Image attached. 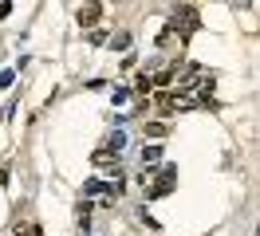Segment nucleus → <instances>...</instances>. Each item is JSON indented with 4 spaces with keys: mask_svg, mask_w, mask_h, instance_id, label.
<instances>
[{
    "mask_svg": "<svg viewBox=\"0 0 260 236\" xmlns=\"http://www.w3.org/2000/svg\"><path fill=\"white\" fill-rule=\"evenodd\" d=\"M126 98H130V87H114V107H122Z\"/></svg>",
    "mask_w": 260,
    "mask_h": 236,
    "instance_id": "9b49d317",
    "label": "nucleus"
},
{
    "mask_svg": "<svg viewBox=\"0 0 260 236\" xmlns=\"http://www.w3.org/2000/svg\"><path fill=\"white\" fill-rule=\"evenodd\" d=\"M12 79H16V71H0V87H12Z\"/></svg>",
    "mask_w": 260,
    "mask_h": 236,
    "instance_id": "4468645a",
    "label": "nucleus"
},
{
    "mask_svg": "<svg viewBox=\"0 0 260 236\" xmlns=\"http://www.w3.org/2000/svg\"><path fill=\"white\" fill-rule=\"evenodd\" d=\"M75 213H79V217H75V220H79V228L87 232V228H91V201H79V209H75Z\"/></svg>",
    "mask_w": 260,
    "mask_h": 236,
    "instance_id": "9d476101",
    "label": "nucleus"
},
{
    "mask_svg": "<svg viewBox=\"0 0 260 236\" xmlns=\"http://www.w3.org/2000/svg\"><path fill=\"white\" fill-rule=\"evenodd\" d=\"M83 193H87V197H99V193H107V197H111V185H107V181H99V177H91V181L83 185ZM111 201H114V197H111Z\"/></svg>",
    "mask_w": 260,
    "mask_h": 236,
    "instance_id": "0eeeda50",
    "label": "nucleus"
},
{
    "mask_svg": "<svg viewBox=\"0 0 260 236\" xmlns=\"http://www.w3.org/2000/svg\"><path fill=\"white\" fill-rule=\"evenodd\" d=\"M87 40H91V44H107V31H103V28H95L91 36H87Z\"/></svg>",
    "mask_w": 260,
    "mask_h": 236,
    "instance_id": "ddd939ff",
    "label": "nucleus"
},
{
    "mask_svg": "<svg viewBox=\"0 0 260 236\" xmlns=\"http://www.w3.org/2000/svg\"><path fill=\"white\" fill-rule=\"evenodd\" d=\"M178 185V165H162V173L154 177V185H146V201H158V197H170Z\"/></svg>",
    "mask_w": 260,
    "mask_h": 236,
    "instance_id": "f03ea898",
    "label": "nucleus"
},
{
    "mask_svg": "<svg viewBox=\"0 0 260 236\" xmlns=\"http://www.w3.org/2000/svg\"><path fill=\"white\" fill-rule=\"evenodd\" d=\"M197 24H201V12H197L193 4H181V8H174V20H170L166 28H170V31H178L181 40H189V36L197 31Z\"/></svg>",
    "mask_w": 260,
    "mask_h": 236,
    "instance_id": "f257e3e1",
    "label": "nucleus"
},
{
    "mask_svg": "<svg viewBox=\"0 0 260 236\" xmlns=\"http://www.w3.org/2000/svg\"><path fill=\"white\" fill-rule=\"evenodd\" d=\"M150 87H154V79H150L146 71H142V75L134 79V87H130V91H134V94H142V98H146V94H150Z\"/></svg>",
    "mask_w": 260,
    "mask_h": 236,
    "instance_id": "1a4fd4ad",
    "label": "nucleus"
},
{
    "mask_svg": "<svg viewBox=\"0 0 260 236\" xmlns=\"http://www.w3.org/2000/svg\"><path fill=\"white\" fill-rule=\"evenodd\" d=\"M158 161H162V146H158V142L142 146V170H146V165H158Z\"/></svg>",
    "mask_w": 260,
    "mask_h": 236,
    "instance_id": "39448f33",
    "label": "nucleus"
},
{
    "mask_svg": "<svg viewBox=\"0 0 260 236\" xmlns=\"http://www.w3.org/2000/svg\"><path fill=\"white\" fill-rule=\"evenodd\" d=\"M75 20H79V28H91V31H95V24L103 20V4H87V8H79Z\"/></svg>",
    "mask_w": 260,
    "mask_h": 236,
    "instance_id": "7ed1b4c3",
    "label": "nucleus"
},
{
    "mask_svg": "<svg viewBox=\"0 0 260 236\" xmlns=\"http://www.w3.org/2000/svg\"><path fill=\"white\" fill-rule=\"evenodd\" d=\"M107 47H111V51H126V47H130V31H114V36H107Z\"/></svg>",
    "mask_w": 260,
    "mask_h": 236,
    "instance_id": "6e6552de",
    "label": "nucleus"
},
{
    "mask_svg": "<svg viewBox=\"0 0 260 236\" xmlns=\"http://www.w3.org/2000/svg\"><path fill=\"white\" fill-rule=\"evenodd\" d=\"M122 146H126V130H111V138H107V146H103V150H111V154L122 157Z\"/></svg>",
    "mask_w": 260,
    "mask_h": 236,
    "instance_id": "423d86ee",
    "label": "nucleus"
},
{
    "mask_svg": "<svg viewBox=\"0 0 260 236\" xmlns=\"http://www.w3.org/2000/svg\"><path fill=\"white\" fill-rule=\"evenodd\" d=\"M146 134H150V138H166V126H162V122H150Z\"/></svg>",
    "mask_w": 260,
    "mask_h": 236,
    "instance_id": "f8f14e48",
    "label": "nucleus"
},
{
    "mask_svg": "<svg viewBox=\"0 0 260 236\" xmlns=\"http://www.w3.org/2000/svg\"><path fill=\"white\" fill-rule=\"evenodd\" d=\"M91 161H95V165H111L114 173H118V165H122V157L111 154V150H95V154H91Z\"/></svg>",
    "mask_w": 260,
    "mask_h": 236,
    "instance_id": "20e7f679",
    "label": "nucleus"
}]
</instances>
